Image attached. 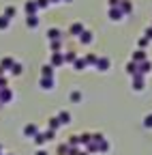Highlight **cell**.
Listing matches in <instances>:
<instances>
[{
	"mask_svg": "<svg viewBox=\"0 0 152 155\" xmlns=\"http://www.w3.org/2000/svg\"><path fill=\"white\" fill-rule=\"evenodd\" d=\"M51 63H54V65H62V58H60V56H54Z\"/></svg>",
	"mask_w": 152,
	"mask_h": 155,
	"instance_id": "7c38bea8",
	"label": "cell"
},
{
	"mask_svg": "<svg viewBox=\"0 0 152 155\" xmlns=\"http://www.w3.org/2000/svg\"><path fill=\"white\" fill-rule=\"evenodd\" d=\"M0 73H2V67H0Z\"/></svg>",
	"mask_w": 152,
	"mask_h": 155,
	"instance_id": "e0dca14e",
	"label": "cell"
},
{
	"mask_svg": "<svg viewBox=\"0 0 152 155\" xmlns=\"http://www.w3.org/2000/svg\"><path fill=\"white\" fill-rule=\"evenodd\" d=\"M146 125H148V127H152V116H148V119H146Z\"/></svg>",
	"mask_w": 152,
	"mask_h": 155,
	"instance_id": "5bb4252c",
	"label": "cell"
},
{
	"mask_svg": "<svg viewBox=\"0 0 152 155\" xmlns=\"http://www.w3.org/2000/svg\"><path fill=\"white\" fill-rule=\"evenodd\" d=\"M13 13H15V9H13V7H7V17H11Z\"/></svg>",
	"mask_w": 152,
	"mask_h": 155,
	"instance_id": "4fadbf2b",
	"label": "cell"
},
{
	"mask_svg": "<svg viewBox=\"0 0 152 155\" xmlns=\"http://www.w3.org/2000/svg\"><path fill=\"white\" fill-rule=\"evenodd\" d=\"M71 32H73V35H77V32H82V24H73Z\"/></svg>",
	"mask_w": 152,
	"mask_h": 155,
	"instance_id": "52a82bcc",
	"label": "cell"
},
{
	"mask_svg": "<svg viewBox=\"0 0 152 155\" xmlns=\"http://www.w3.org/2000/svg\"><path fill=\"white\" fill-rule=\"evenodd\" d=\"M13 65H15V61H13L11 56H7V58L0 61V67H2V69H13Z\"/></svg>",
	"mask_w": 152,
	"mask_h": 155,
	"instance_id": "7a4b0ae2",
	"label": "cell"
},
{
	"mask_svg": "<svg viewBox=\"0 0 152 155\" xmlns=\"http://www.w3.org/2000/svg\"><path fill=\"white\" fill-rule=\"evenodd\" d=\"M135 61H146V54H144V52H137V54H135Z\"/></svg>",
	"mask_w": 152,
	"mask_h": 155,
	"instance_id": "9c48e42d",
	"label": "cell"
},
{
	"mask_svg": "<svg viewBox=\"0 0 152 155\" xmlns=\"http://www.w3.org/2000/svg\"><path fill=\"white\" fill-rule=\"evenodd\" d=\"M41 86H43V88H51V86H54V80H49V75H47L45 80L41 82Z\"/></svg>",
	"mask_w": 152,
	"mask_h": 155,
	"instance_id": "5b68a950",
	"label": "cell"
},
{
	"mask_svg": "<svg viewBox=\"0 0 152 155\" xmlns=\"http://www.w3.org/2000/svg\"><path fill=\"white\" fill-rule=\"evenodd\" d=\"M71 99H73V101H79V93H77V91L71 93Z\"/></svg>",
	"mask_w": 152,
	"mask_h": 155,
	"instance_id": "8fae6325",
	"label": "cell"
},
{
	"mask_svg": "<svg viewBox=\"0 0 152 155\" xmlns=\"http://www.w3.org/2000/svg\"><path fill=\"white\" fill-rule=\"evenodd\" d=\"M11 99H13L11 91H9V88H0V101H2V104H9Z\"/></svg>",
	"mask_w": 152,
	"mask_h": 155,
	"instance_id": "6da1fadb",
	"label": "cell"
},
{
	"mask_svg": "<svg viewBox=\"0 0 152 155\" xmlns=\"http://www.w3.org/2000/svg\"><path fill=\"white\" fill-rule=\"evenodd\" d=\"M0 153H2V144H0Z\"/></svg>",
	"mask_w": 152,
	"mask_h": 155,
	"instance_id": "2e32d148",
	"label": "cell"
},
{
	"mask_svg": "<svg viewBox=\"0 0 152 155\" xmlns=\"http://www.w3.org/2000/svg\"><path fill=\"white\" fill-rule=\"evenodd\" d=\"M82 41H86V43H88V41H92V35H90V32H86V35L82 37Z\"/></svg>",
	"mask_w": 152,
	"mask_h": 155,
	"instance_id": "30bf717a",
	"label": "cell"
},
{
	"mask_svg": "<svg viewBox=\"0 0 152 155\" xmlns=\"http://www.w3.org/2000/svg\"><path fill=\"white\" fill-rule=\"evenodd\" d=\"M99 69H101V71L109 69V61H107V58H101V63H99Z\"/></svg>",
	"mask_w": 152,
	"mask_h": 155,
	"instance_id": "277c9868",
	"label": "cell"
},
{
	"mask_svg": "<svg viewBox=\"0 0 152 155\" xmlns=\"http://www.w3.org/2000/svg\"><path fill=\"white\" fill-rule=\"evenodd\" d=\"M36 155H47V153H45V151H39V153H36Z\"/></svg>",
	"mask_w": 152,
	"mask_h": 155,
	"instance_id": "9a60e30c",
	"label": "cell"
},
{
	"mask_svg": "<svg viewBox=\"0 0 152 155\" xmlns=\"http://www.w3.org/2000/svg\"><path fill=\"white\" fill-rule=\"evenodd\" d=\"M26 136H36V127L34 125H28L26 127Z\"/></svg>",
	"mask_w": 152,
	"mask_h": 155,
	"instance_id": "8992f818",
	"label": "cell"
},
{
	"mask_svg": "<svg viewBox=\"0 0 152 155\" xmlns=\"http://www.w3.org/2000/svg\"><path fill=\"white\" fill-rule=\"evenodd\" d=\"M7 26H9V17H0V30H7Z\"/></svg>",
	"mask_w": 152,
	"mask_h": 155,
	"instance_id": "3957f363",
	"label": "cell"
},
{
	"mask_svg": "<svg viewBox=\"0 0 152 155\" xmlns=\"http://www.w3.org/2000/svg\"><path fill=\"white\" fill-rule=\"evenodd\" d=\"M11 71H13V73H15V75H17V73H22V65H17V63H15V65H13V69H11Z\"/></svg>",
	"mask_w": 152,
	"mask_h": 155,
	"instance_id": "ba28073f",
	"label": "cell"
}]
</instances>
